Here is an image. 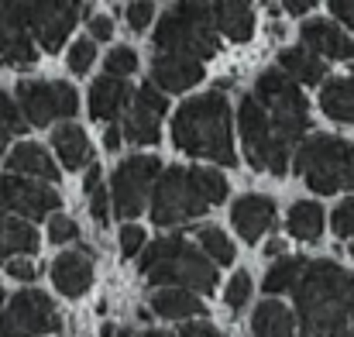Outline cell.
<instances>
[{"instance_id":"6da1fadb","label":"cell","mask_w":354,"mask_h":337,"mask_svg":"<svg viewBox=\"0 0 354 337\" xmlns=\"http://www.w3.org/2000/svg\"><path fill=\"white\" fill-rule=\"evenodd\" d=\"M172 141L179 152L193 158H207L217 165H234V138H231V104L221 90L200 93L186 100L172 117Z\"/></svg>"},{"instance_id":"7a4b0ae2","label":"cell","mask_w":354,"mask_h":337,"mask_svg":"<svg viewBox=\"0 0 354 337\" xmlns=\"http://www.w3.org/2000/svg\"><path fill=\"white\" fill-rule=\"evenodd\" d=\"M227 179L217 169H169L151 190V221L158 227H176L203 217L210 207L224 203Z\"/></svg>"},{"instance_id":"3957f363","label":"cell","mask_w":354,"mask_h":337,"mask_svg":"<svg viewBox=\"0 0 354 337\" xmlns=\"http://www.w3.org/2000/svg\"><path fill=\"white\" fill-rule=\"evenodd\" d=\"M354 293V275L337 262H310L306 272L299 275L292 296H296V313H299V334L303 337H327L337 313Z\"/></svg>"},{"instance_id":"277c9868","label":"cell","mask_w":354,"mask_h":337,"mask_svg":"<svg viewBox=\"0 0 354 337\" xmlns=\"http://www.w3.org/2000/svg\"><path fill=\"white\" fill-rule=\"evenodd\" d=\"M138 268L148 275L151 286L189 289V293H214L217 289V265L196 251L186 237H158L138 255Z\"/></svg>"},{"instance_id":"5b68a950","label":"cell","mask_w":354,"mask_h":337,"mask_svg":"<svg viewBox=\"0 0 354 337\" xmlns=\"http://www.w3.org/2000/svg\"><path fill=\"white\" fill-rule=\"evenodd\" d=\"M155 48L162 55H183V59H214L221 48V31L214 7L207 0H179L169 7L155 28Z\"/></svg>"},{"instance_id":"8992f818","label":"cell","mask_w":354,"mask_h":337,"mask_svg":"<svg viewBox=\"0 0 354 337\" xmlns=\"http://www.w3.org/2000/svg\"><path fill=\"white\" fill-rule=\"evenodd\" d=\"M296 172L313 193L354 190V141L334 134H313L296 152Z\"/></svg>"},{"instance_id":"52a82bcc","label":"cell","mask_w":354,"mask_h":337,"mask_svg":"<svg viewBox=\"0 0 354 337\" xmlns=\"http://www.w3.org/2000/svg\"><path fill=\"white\" fill-rule=\"evenodd\" d=\"M237 124H241V138H244V155L251 162V169L258 172H275L282 176L289 169V155L296 148V141L265 113V107L248 93L237 107Z\"/></svg>"},{"instance_id":"ba28073f","label":"cell","mask_w":354,"mask_h":337,"mask_svg":"<svg viewBox=\"0 0 354 337\" xmlns=\"http://www.w3.org/2000/svg\"><path fill=\"white\" fill-rule=\"evenodd\" d=\"M265 113L292 138V141H299L303 138V131L310 127V107H306V97H303V90L282 73V69H265L261 76H258V83H254V93H251Z\"/></svg>"},{"instance_id":"9c48e42d","label":"cell","mask_w":354,"mask_h":337,"mask_svg":"<svg viewBox=\"0 0 354 337\" xmlns=\"http://www.w3.org/2000/svg\"><path fill=\"white\" fill-rule=\"evenodd\" d=\"M158 176H162V162L155 155H131V158L120 162L118 172H114V183H111V197H114L118 217L131 221V217H138L145 210Z\"/></svg>"},{"instance_id":"30bf717a","label":"cell","mask_w":354,"mask_h":337,"mask_svg":"<svg viewBox=\"0 0 354 337\" xmlns=\"http://www.w3.org/2000/svg\"><path fill=\"white\" fill-rule=\"evenodd\" d=\"M55 331H62V317L52 296L41 289L17 293L0 317V337H41L55 334Z\"/></svg>"},{"instance_id":"8fae6325","label":"cell","mask_w":354,"mask_h":337,"mask_svg":"<svg viewBox=\"0 0 354 337\" xmlns=\"http://www.w3.org/2000/svg\"><path fill=\"white\" fill-rule=\"evenodd\" d=\"M83 0H24V24L45 52H59L80 21Z\"/></svg>"},{"instance_id":"7c38bea8","label":"cell","mask_w":354,"mask_h":337,"mask_svg":"<svg viewBox=\"0 0 354 337\" xmlns=\"http://www.w3.org/2000/svg\"><path fill=\"white\" fill-rule=\"evenodd\" d=\"M17 107L31 127H48L59 117H73L80 111V97L69 83H21Z\"/></svg>"},{"instance_id":"4fadbf2b","label":"cell","mask_w":354,"mask_h":337,"mask_svg":"<svg viewBox=\"0 0 354 337\" xmlns=\"http://www.w3.org/2000/svg\"><path fill=\"white\" fill-rule=\"evenodd\" d=\"M0 203H7L17 217H28V221H41L48 217L52 210H59L62 197L55 186L48 183H38V179H28V176H3L0 179Z\"/></svg>"},{"instance_id":"5bb4252c","label":"cell","mask_w":354,"mask_h":337,"mask_svg":"<svg viewBox=\"0 0 354 337\" xmlns=\"http://www.w3.org/2000/svg\"><path fill=\"white\" fill-rule=\"evenodd\" d=\"M165 111H169V104H165V97L158 93V86L145 83V86L134 93L131 107H127V117H124V138L134 141V145H155V141L162 138Z\"/></svg>"},{"instance_id":"9a60e30c","label":"cell","mask_w":354,"mask_h":337,"mask_svg":"<svg viewBox=\"0 0 354 337\" xmlns=\"http://www.w3.org/2000/svg\"><path fill=\"white\" fill-rule=\"evenodd\" d=\"M203 80V62L183 59V55H158L151 62V86L165 93H183Z\"/></svg>"},{"instance_id":"2e32d148","label":"cell","mask_w":354,"mask_h":337,"mask_svg":"<svg viewBox=\"0 0 354 337\" xmlns=\"http://www.w3.org/2000/svg\"><path fill=\"white\" fill-rule=\"evenodd\" d=\"M52 282L62 296H83L93 286V258L83 251H62L52 262Z\"/></svg>"},{"instance_id":"e0dca14e","label":"cell","mask_w":354,"mask_h":337,"mask_svg":"<svg viewBox=\"0 0 354 337\" xmlns=\"http://www.w3.org/2000/svg\"><path fill=\"white\" fill-rule=\"evenodd\" d=\"M303 45L310 48V52H317V55H327V59H341V62H348L354 55V42L334 24V21H324V17H317V21H306L303 24Z\"/></svg>"},{"instance_id":"ac0fdd59","label":"cell","mask_w":354,"mask_h":337,"mask_svg":"<svg viewBox=\"0 0 354 337\" xmlns=\"http://www.w3.org/2000/svg\"><path fill=\"white\" fill-rule=\"evenodd\" d=\"M7 172L10 176H28V179H41V183H55L59 179V165L52 162V155L35 145V141H21L14 145V152L7 155Z\"/></svg>"},{"instance_id":"d6986e66","label":"cell","mask_w":354,"mask_h":337,"mask_svg":"<svg viewBox=\"0 0 354 337\" xmlns=\"http://www.w3.org/2000/svg\"><path fill=\"white\" fill-rule=\"evenodd\" d=\"M231 221H234L237 234L248 244H254L275 221V203L268 197H241L234 203V210H231Z\"/></svg>"},{"instance_id":"ffe728a7","label":"cell","mask_w":354,"mask_h":337,"mask_svg":"<svg viewBox=\"0 0 354 337\" xmlns=\"http://www.w3.org/2000/svg\"><path fill=\"white\" fill-rule=\"evenodd\" d=\"M127 100H134L131 86L118 76H100L90 90V113L97 120H118L127 111Z\"/></svg>"},{"instance_id":"44dd1931","label":"cell","mask_w":354,"mask_h":337,"mask_svg":"<svg viewBox=\"0 0 354 337\" xmlns=\"http://www.w3.org/2000/svg\"><path fill=\"white\" fill-rule=\"evenodd\" d=\"M38 251V230L35 224L21 217H3L0 214V265L14 258H31Z\"/></svg>"},{"instance_id":"7402d4cb","label":"cell","mask_w":354,"mask_h":337,"mask_svg":"<svg viewBox=\"0 0 354 337\" xmlns=\"http://www.w3.org/2000/svg\"><path fill=\"white\" fill-rule=\"evenodd\" d=\"M279 66H282V73L299 86H313V83H324V76H327V66H324V59L320 55H313L306 45L303 48H282L279 52Z\"/></svg>"},{"instance_id":"603a6c76","label":"cell","mask_w":354,"mask_h":337,"mask_svg":"<svg viewBox=\"0 0 354 337\" xmlns=\"http://www.w3.org/2000/svg\"><path fill=\"white\" fill-rule=\"evenodd\" d=\"M214 17H217V31L231 42H248L254 35V14L248 0H217Z\"/></svg>"},{"instance_id":"cb8c5ba5","label":"cell","mask_w":354,"mask_h":337,"mask_svg":"<svg viewBox=\"0 0 354 337\" xmlns=\"http://www.w3.org/2000/svg\"><path fill=\"white\" fill-rule=\"evenodd\" d=\"M151 313L165 317V320H186V317H200L203 303L189 289H158L151 296Z\"/></svg>"},{"instance_id":"d4e9b609","label":"cell","mask_w":354,"mask_h":337,"mask_svg":"<svg viewBox=\"0 0 354 337\" xmlns=\"http://www.w3.org/2000/svg\"><path fill=\"white\" fill-rule=\"evenodd\" d=\"M52 145H55V152H59V158H62L66 169L93 165V162H90V141H86V131H83V127H76V124H62V127H55Z\"/></svg>"},{"instance_id":"484cf974","label":"cell","mask_w":354,"mask_h":337,"mask_svg":"<svg viewBox=\"0 0 354 337\" xmlns=\"http://www.w3.org/2000/svg\"><path fill=\"white\" fill-rule=\"evenodd\" d=\"M251 331L254 337H296V317L282 303L268 300V303H258L251 317Z\"/></svg>"},{"instance_id":"4316f807","label":"cell","mask_w":354,"mask_h":337,"mask_svg":"<svg viewBox=\"0 0 354 337\" xmlns=\"http://www.w3.org/2000/svg\"><path fill=\"white\" fill-rule=\"evenodd\" d=\"M320 107L330 120H341V124H354V80L348 76H337L330 83H324L320 90Z\"/></svg>"},{"instance_id":"83f0119b","label":"cell","mask_w":354,"mask_h":337,"mask_svg":"<svg viewBox=\"0 0 354 337\" xmlns=\"http://www.w3.org/2000/svg\"><path fill=\"white\" fill-rule=\"evenodd\" d=\"M324 207L317 203V200H299V203H292L289 207V217H286V227H289V234L292 237H299V241H317L320 234H324Z\"/></svg>"},{"instance_id":"f1b7e54d","label":"cell","mask_w":354,"mask_h":337,"mask_svg":"<svg viewBox=\"0 0 354 337\" xmlns=\"http://www.w3.org/2000/svg\"><path fill=\"white\" fill-rule=\"evenodd\" d=\"M35 62H38V52H35V42H31V31H28V28L7 31V35L0 38V66L31 69Z\"/></svg>"},{"instance_id":"f546056e","label":"cell","mask_w":354,"mask_h":337,"mask_svg":"<svg viewBox=\"0 0 354 337\" xmlns=\"http://www.w3.org/2000/svg\"><path fill=\"white\" fill-rule=\"evenodd\" d=\"M306 258H299V255H282L268 272H265V293L268 296H275V293H286V289H296V282H299V275L306 272Z\"/></svg>"},{"instance_id":"4dcf8cb0","label":"cell","mask_w":354,"mask_h":337,"mask_svg":"<svg viewBox=\"0 0 354 337\" xmlns=\"http://www.w3.org/2000/svg\"><path fill=\"white\" fill-rule=\"evenodd\" d=\"M200 248H203V255H207L210 262H217V265H231V262H234V244H231V237H227L221 227H203V230H200Z\"/></svg>"},{"instance_id":"1f68e13d","label":"cell","mask_w":354,"mask_h":337,"mask_svg":"<svg viewBox=\"0 0 354 337\" xmlns=\"http://www.w3.org/2000/svg\"><path fill=\"white\" fill-rule=\"evenodd\" d=\"M134 69H138V52H134V48L118 45V48L107 55V76H118V80H124V76H131Z\"/></svg>"},{"instance_id":"d6a6232c","label":"cell","mask_w":354,"mask_h":337,"mask_svg":"<svg viewBox=\"0 0 354 337\" xmlns=\"http://www.w3.org/2000/svg\"><path fill=\"white\" fill-rule=\"evenodd\" d=\"M93 55H97L93 38H80V42H73V48H69V69H73L76 76H83V73L93 66Z\"/></svg>"},{"instance_id":"836d02e7","label":"cell","mask_w":354,"mask_h":337,"mask_svg":"<svg viewBox=\"0 0 354 337\" xmlns=\"http://www.w3.org/2000/svg\"><path fill=\"white\" fill-rule=\"evenodd\" d=\"M224 303H227L231 310H241L244 303H251V275H248V272H237L234 279L227 282V289H224Z\"/></svg>"},{"instance_id":"e575fe53","label":"cell","mask_w":354,"mask_h":337,"mask_svg":"<svg viewBox=\"0 0 354 337\" xmlns=\"http://www.w3.org/2000/svg\"><path fill=\"white\" fill-rule=\"evenodd\" d=\"M28 28L24 24V0H0V38L7 31Z\"/></svg>"},{"instance_id":"d590c367","label":"cell","mask_w":354,"mask_h":337,"mask_svg":"<svg viewBox=\"0 0 354 337\" xmlns=\"http://www.w3.org/2000/svg\"><path fill=\"white\" fill-rule=\"evenodd\" d=\"M145 244H148L145 227H138V224H124L120 227V251H124L127 258H138V255L145 251Z\"/></svg>"},{"instance_id":"8d00e7d4","label":"cell","mask_w":354,"mask_h":337,"mask_svg":"<svg viewBox=\"0 0 354 337\" xmlns=\"http://www.w3.org/2000/svg\"><path fill=\"white\" fill-rule=\"evenodd\" d=\"M0 124L7 127V131H24L28 127V120H24V113H21V107L0 90Z\"/></svg>"},{"instance_id":"74e56055","label":"cell","mask_w":354,"mask_h":337,"mask_svg":"<svg viewBox=\"0 0 354 337\" xmlns=\"http://www.w3.org/2000/svg\"><path fill=\"white\" fill-rule=\"evenodd\" d=\"M48 237H52L55 244H66V241H76V237H80V227H76L73 217L55 214V217L48 221Z\"/></svg>"},{"instance_id":"f35d334b","label":"cell","mask_w":354,"mask_h":337,"mask_svg":"<svg viewBox=\"0 0 354 337\" xmlns=\"http://www.w3.org/2000/svg\"><path fill=\"white\" fill-rule=\"evenodd\" d=\"M334 234L337 237H354V197H348L334 210Z\"/></svg>"},{"instance_id":"ab89813d","label":"cell","mask_w":354,"mask_h":337,"mask_svg":"<svg viewBox=\"0 0 354 337\" xmlns=\"http://www.w3.org/2000/svg\"><path fill=\"white\" fill-rule=\"evenodd\" d=\"M151 17H155V3H151V0H134V3L127 7V24H131L134 31L148 28Z\"/></svg>"},{"instance_id":"60d3db41","label":"cell","mask_w":354,"mask_h":337,"mask_svg":"<svg viewBox=\"0 0 354 337\" xmlns=\"http://www.w3.org/2000/svg\"><path fill=\"white\" fill-rule=\"evenodd\" d=\"M90 210H93V221H97V224H107V221H111V193H107L104 186H97V190L90 193Z\"/></svg>"},{"instance_id":"b9f144b4","label":"cell","mask_w":354,"mask_h":337,"mask_svg":"<svg viewBox=\"0 0 354 337\" xmlns=\"http://www.w3.org/2000/svg\"><path fill=\"white\" fill-rule=\"evenodd\" d=\"M327 337H354V293L351 300L344 303V310L337 313V320H334V327H330Z\"/></svg>"},{"instance_id":"7bdbcfd3","label":"cell","mask_w":354,"mask_h":337,"mask_svg":"<svg viewBox=\"0 0 354 337\" xmlns=\"http://www.w3.org/2000/svg\"><path fill=\"white\" fill-rule=\"evenodd\" d=\"M7 275H10V279H17V282H35L38 268H35V262H31V258H14V262H7Z\"/></svg>"},{"instance_id":"ee69618b","label":"cell","mask_w":354,"mask_h":337,"mask_svg":"<svg viewBox=\"0 0 354 337\" xmlns=\"http://www.w3.org/2000/svg\"><path fill=\"white\" fill-rule=\"evenodd\" d=\"M179 337H224V334L214 324H207V320H189V324L179 327Z\"/></svg>"},{"instance_id":"f6af8a7d","label":"cell","mask_w":354,"mask_h":337,"mask_svg":"<svg viewBox=\"0 0 354 337\" xmlns=\"http://www.w3.org/2000/svg\"><path fill=\"white\" fill-rule=\"evenodd\" d=\"M90 35H93V42H107L114 35V21L107 14H93L90 17Z\"/></svg>"},{"instance_id":"bcb514c9","label":"cell","mask_w":354,"mask_h":337,"mask_svg":"<svg viewBox=\"0 0 354 337\" xmlns=\"http://www.w3.org/2000/svg\"><path fill=\"white\" fill-rule=\"evenodd\" d=\"M330 10H334V17H341L354 31V0H330Z\"/></svg>"},{"instance_id":"7dc6e473","label":"cell","mask_w":354,"mask_h":337,"mask_svg":"<svg viewBox=\"0 0 354 337\" xmlns=\"http://www.w3.org/2000/svg\"><path fill=\"white\" fill-rule=\"evenodd\" d=\"M120 141H124V131H120L118 124H114V127H107V134H104V148H107V152H118Z\"/></svg>"},{"instance_id":"c3c4849f","label":"cell","mask_w":354,"mask_h":337,"mask_svg":"<svg viewBox=\"0 0 354 337\" xmlns=\"http://www.w3.org/2000/svg\"><path fill=\"white\" fill-rule=\"evenodd\" d=\"M100 186V165H90L86 169V183H83V193H93Z\"/></svg>"},{"instance_id":"681fc988","label":"cell","mask_w":354,"mask_h":337,"mask_svg":"<svg viewBox=\"0 0 354 337\" xmlns=\"http://www.w3.org/2000/svg\"><path fill=\"white\" fill-rule=\"evenodd\" d=\"M282 3H286L289 14H306V10H310L313 3H320V0H282Z\"/></svg>"},{"instance_id":"f907efd6","label":"cell","mask_w":354,"mask_h":337,"mask_svg":"<svg viewBox=\"0 0 354 337\" xmlns=\"http://www.w3.org/2000/svg\"><path fill=\"white\" fill-rule=\"evenodd\" d=\"M282 251H286V241H282V237H272V241L265 244V255H272V258H275V255L282 258Z\"/></svg>"},{"instance_id":"816d5d0a","label":"cell","mask_w":354,"mask_h":337,"mask_svg":"<svg viewBox=\"0 0 354 337\" xmlns=\"http://www.w3.org/2000/svg\"><path fill=\"white\" fill-rule=\"evenodd\" d=\"M10 134H14V131H7V127L0 124V155H3V148H7V141H10Z\"/></svg>"},{"instance_id":"f5cc1de1","label":"cell","mask_w":354,"mask_h":337,"mask_svg":"<svg viewBox=\"0 0 354 337\" xmlns=\"http://www.w3.org/2000/svg\"><path fill=\"white\" fill-rule=\"evenodd\" d=\"M141 337H172V334H165V331H148V334H141Z\"/></svg>"},{"instance_id":"db71d44e","label":"cell","mask_w":354,"mask_h":337,"mask_svg":"<svg viewBox=\"0 0 354 337\" xmlns=\"http://www.w3.org/2000/svg\"><path fill=\"white\" fill-rule=\"evenodd\" d=\"M351 258H354V241H351Z\"/></svg>"},{"instance_id":"11a10c76","label":"cell","mask_w":354,"mask_h":337,"mask_svg":"<svg viewBox=\"0 0 354 337\" xmlns=\"http://www.w3.org/2000/svg\"><path fill=\"white\" fill-rule=\"evenodd\" d=\"M0 303H3V289H0Z\"/></svg>"}]
</instances>
